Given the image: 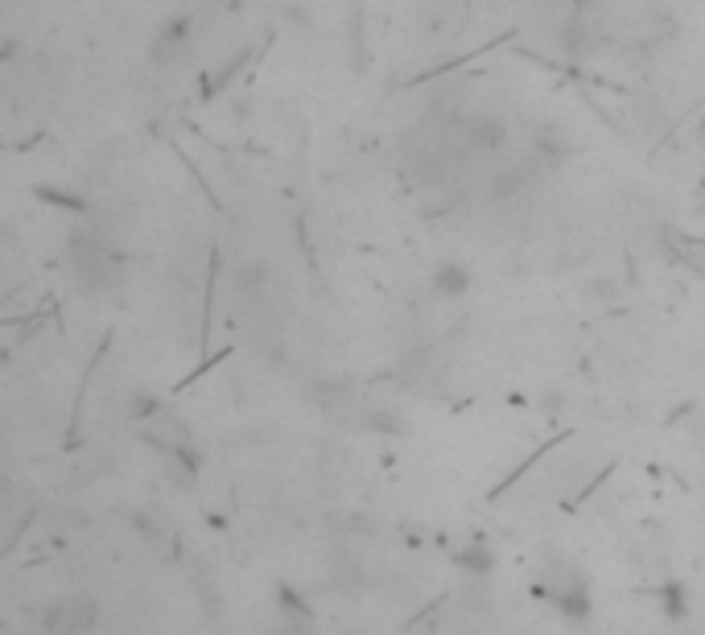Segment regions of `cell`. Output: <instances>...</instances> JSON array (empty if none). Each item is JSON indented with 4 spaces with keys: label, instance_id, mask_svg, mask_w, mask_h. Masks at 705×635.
I'll use <instances>...</instances> for the list:
<instances>
[{
    "label": "cell",
    "instance_id": "obj_7",
    "mask_svg": "<svg viewBox=\"0 0 705 635\" xmlns=\"http://www.w3.org/2000/svg\"><path fill=\"white\" fill-rule=\"evenodd\" d=\"M149 516H153V512H132V528L141 532V541H149L157 553H165V545H170V537H165V532H161V528H157Z\"/></svg>",
    "mask_w": 705,
    "mask_h": 635
},
{
    "label": "cell",
    "instance_id": "obj_2",
    "mask_svg": "<svg viewBox=\"0 0 705 635\" xmlns=\"http://www.w3.org/2000/svg\"><path fill=\"white\" fill-rule=\"evenodd\" d=\"M95 623H99V607L91 598H58L42 615V627L50 635H87Z\"/></svg>",
    "mask_w": 705,
    "mask_h": 635
},
{
    "label": "cell",
    "instance_id": "obj_3",
    "mask_svg": "<svg viewBox=\"0 0 705 635\" xmlns=\"http://www.w3.org/2000/svg\"><path fill=\"white\" fill-rule=\"evenodd\" d=\"M450 557H454L458 570H462V574H470V578H491V574H495V553H491L479 537H470V541L454 545V549H450Z\"/></svg>",
    "mask_w": 705,
    "mask_h": 635
},
{
    "label": "cell",
    "instance_id": "obj_6",
    "mask_svg": "<svg viewBox=\"0 0 705 635\" xmlns=\"http://www.w3.org/2000/svg\"><path fill=\"white\" fill-rule=\"evenodd\" d=\"M433 285H438V293H446V297H458V293H466L470 273L462 269V264H442V269L433 273Z\"/></svg>",
    "mask_w": 705,
    "mask_h": 635
},
{
    "label": "cell",
    "instance_id": "obj_5",
    "mask_svg": "<svg viewBox=\"0 0 705 635\" xmlns=\"http://www.w3.org/2000/svg\"><path fill=\"white\" fill-rule=\"evenodd\" d=\"M277 611H281V619H285V623H306V627L314 623V607H310L306 598H301L289 582H281V586H277Z\"/></svg>",
    "mask_w": 705,
    "mask_h": 635
},
{
    "label": "cell",
    "instance_id": "obj_4",
    "mask_svg": "<svg viewBox=\"0 0 705 635\" xmlns=\"http://www.w3.org/2000/svg\"><path fill=\"white\" fill-rule=\"evenodd\" d=\"M656 603H660V615L668 619V623H685L689 619V590L681 586V582H664L660 586V594H656Z\"/></svg>",
    "mask_w": 705,
    "mask_h": 635
},
{
    "label": "cell",
    "instance_id": "obj_1",
    "mask_svg": "<svg viewBox=\"0 0 705 635\" xmlns=\"http://www.w3.org/2000/svg\"><path fill=\"white\" fill-rule=\"evenodd\" d=\"M541 598L569 623H586L594 615V598H590V586L582 578L578 565H569V561H549L545 565V574H541Z\"/></svg>",
    "mask_w": 705,
    "mask_h": 635
}]
</instances>
